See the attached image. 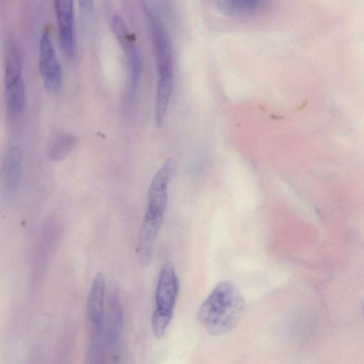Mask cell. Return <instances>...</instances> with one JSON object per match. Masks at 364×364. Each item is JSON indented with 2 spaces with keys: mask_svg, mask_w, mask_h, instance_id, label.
I'll use <instances>...</instances> for the list:
<instances>
[{
  "mask_svg": "<svg viewBox=\"0 0 364 364\" xmlns=\"http://www.w3.org/2000/svg\"><path fill=\"white\" fill-rule=\"evenodd\" d=\"M363 314H364V305H363Z\"/></svg>",
  "mask_w": 364,
  "mask_h": 364,
  "instance_id": "obj_13",
  "label": "cell"
},
{
  "mask_svg": "<svg viewBox=\"0 0 364 364\" xmlns=\"http://www.w3.org/2000/svg\"><path fill=\"white\" fill-rule=\"evenodd\" d=\"M244 306L245 300L240 289L231 282L222 281L201 304L198 318L209 333L223 335L236 326Z\"/></svg>",
  "mask_w": 364,
  "mask_h": 364,
  "instance_id": "obj_2",
  "label": "cell"
},
{
  "mask_svg": "<svg viewBox=\"0 0 364 364\" xmlns=\"http://www.w3.org/2000/svg\"><path fill=\"white\" fill-rule=\"evenodd\" d=\"M105 296V280L101 273L94 278L87 297V312L90 324L99 332L102 327Z\"/></svg>",
  "mask_w": 364,
  "mask_h": 364,
  "instance_id": "obj_10",
  "label": "cell"
},
{
  "mask_svg": "<svg viewBox=\"0 0 364 364\" xmlns=\"http://www.w3.org/2000/svg\"><path fill=\"white\" fill-rule=\"evenodd\" d=\"M38 69L46 92L58 93L63 85V72L48 29L43 31L39 41Z\"/></svg>",
  "mask_w": 364,
  "mask_h": 364,
  "instance_id": "obj_6",
  "label": "cell"
},
{
  "mask_svg": "<svg viewBox=\"0 0 364 364\" xmlns=\"http://www.w3.org/2000/svg\"><path fill=\"white\" fill-rule=\"evenodd\" d=\"M22 176V152L12 145L6 151L1 166V181L4 191L12 194L17 191Z\"/></svg>",
  "mask_w": 364,
  "mask_h": 364,
  "instance_id": "obj_9",
  "label": "cell"
},
{
  "mask_svg": "<svg viewBox=\"0 0 364 364\" xmlns=\"http://www.w3.org/2000/svg\"><path fill=\"white\" fill-rule=\"evenodd\" d=\"M111 26L113 33L128 60L130 75L128 103L131 105L134 103L141 75L142 58L140 49L136 43L135 35L120 15L114 14L112 16Z\"/></svg>",
  "mask_w": 364,
  "mask_h": 364,
  "instance_id": "obj_5",
  "label": "cell"
},
{
  "mask_svg": "<svg viewBox=\"0 0 364 364\" xmlns=\"http://www.w3.org/2000/svg\"><path fill=\"white\" fill-rule=\"evenodd\" d=\"M77 139L73 134L59 133L50 141L48 146V156L51 161L63 159L75 148Z\"/></svg>",
  "mask_w": 364,
  "mask_h": 364,
  "instance_id": "obj_12",
  "label": "cell"
},
{
  "mask_svg": "<svg viewBox=\"0 0 364 364\" xmlns=\"http://www.w3.org/2000/svg\"><path fill=\"white\" fill-rule=\"evenodd\" d=\"M54 11L60 48L65 58L72 60L75 55L73 2L56 0L54 1Z\"/></svg>",
  "mask_w": 364,
  "mask_h": 364,
  "instance_id": "obj_7",
  "label": "cell"
},
{
  "mask_svg": "<svg viewBox=\"0 0 364 364\" xmlns=\"http://www.w3.org/2000/svg\"><path fill=\"white\" fill-rule=\"evenodd\" d=\"M4 86L8 115L13 122L20 119L26 108V90L22 70L5 71Z\"/></svg>",
  "mask_w": 364,
  "mask_h": 364,
  "instance_id": "obj_8",
  "label": "cell"
},
{
  "mask_svg": "<svg viewBox=\"0 0 364 364\" xmlns=\"http://www.w3.org/2000/svg\"><path fill=\"white\" fill-rule=\"evenodd\" d=\"M141 6L154 50L157 74L154 121L157 126H160L172 94L174 72L173 49L168 33L158 13L146 1H141Z\"/></svg>",
  "mask_w": 364,
  "mask_h": 364,
  "instance_id": "obj_1",
  "label": "cell"
},
{
  "mask_svg": "<svg viewBox=\"0 0 364 364\" xmlns=\"http://www.w3.org/2000/svg\"><path fill=\"white\" fill-rule=\"evenodd\" d=\"M175 162L167 159L155 173L148 191V203L139 237L140 259L144 263L151 257L168 201V186L173 175Z\"/></svg>",
  "mask_w": 364,
  "mask_h": 364,
  "instance_id": "obj_3",
  "label": "cell"
},
{
  "mask_svg": "<svg viewBox=\"0 0 364 364\" xmlns=\"http://www.w3.org/2000/svg\"><path fill=\"white\" fill-rule=\"evenodd\" d=\"M179 287V280L173 264L166 262L159 276L155 291L156 308L151 317L152 331L158 338L164 336L172 318Z\"/></svg>",
  "mask_w": 364,
  "mask_h": 364,
  "instance_id": "obj_4",
  "label": "cell"
},
{
  "mask_svg": "<svg viewBox=\"0 0 364 364\" xmlns=\"http://www.w3.org/2000/svg\"><path fill=\"white\" fill-rule=\"evenodd\" d=\"M268 1L260 0H223L215 2L223 14L230 17H249L263 11Z\"/></svg>",
  "mask_w": 364,
  "mask_h": 364,
  "instance_id": "obj_11",
  "label": "cell"
}]
</instances>
